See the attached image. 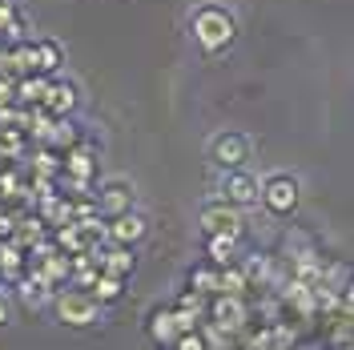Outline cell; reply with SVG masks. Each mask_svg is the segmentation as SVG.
<instances>
[{
	"mask_svg": "<svg viewBox=\"0 0 354 350\" xmlns=\"http://www.w3.org/2000/svg\"><path fill=\"white\" fill-rule=\"evenodd\" d=\"M185 28H189V41H194V48L201 57H221L238 41V17L225 4H198L189 12Z\"/></svg>",
	"mask_w": 354,
	"mask_h": 350,
	"instance_id": "6da1fadb",
	"label": "cell"
},
{
	"mask_svg": "<svg viewBox=\"0 0 354 350\" xmlns=\"http://www.w3.org/2000/svg\"><path fill=\"white\" fill-rule=\"evenodd\" d=\"M53 322L65 330H93L105 322V306L88 294V290H77V286H65V290H57L53 294Z\"/></svg>",
	"mask_w": 354,
	"mask_h": 350,
	"instance_id": "7a4b0ae2",
	"label": "cell"
},
{
	"mask_svg": "<svg viewBox=\"0 0 354 350\" xmlns=\"http://www.w3.org/2000/svg\"><path fill=\"white\" fill-rule=\"evenodd\" d=\"M205 157H209V165L221 169V174H234V169H250V161H254V137L242 129H221L209 137V145H205Z\"/></svg>",
	"mask_w": 354,
	"mask_h": 350,
	"instance_id": "3957f363",
	"label": "cell"
},
{
	"mask_svg": "<svg viewBox=\"0 0 354 350\" xmlns=\"http://www.w3.org/2000/svg\"><path fill=\"white\" fill-rule=\"evenodd\" d=\"M302 205V181L286 169H274V174L262 177V210L270 218H294Z\"/></svg>",
	"mask_w": 354,
	"mask_h": 350,
	"instance_id": "277c9868",
	"label": "cell"
},
{
	"mask_svg": "<svg viewBox=\"0 0 354 350\" xmlns=\"http://www.w3.org/2000/svg\"><path fill=\"white\" fill-rule=\"evenodd\" d=\"M61 177L68 181L73 194H88L97 181H101V149L97 145H73L65 149V161H61Z\"/></svg>",
	"mask_w": 354,
	"mask_h": 350,
	"instance_id": "5b68a950",
	"label": "cell"
},
{
	"mask_svg": "<svg viewBox=\"0 0 354 350\" xmlns=\"http://www.w3.org/2000/svg\"><path fill=\"white\" fill-rule=\"evenodd\" d=\"M218 201L234 205V210H242V214L262 210V177L254 174V169H234V174H221Z\"/></svg>",
	"mask_w": 354,
	"mask_h": 350,
	"instance_id": "8992f818",
	"label": "cell"
},
{
	"mask_svg": "<svg viewBox=\"0 0 354 350\" xmlns=\"http://www.w3.org/2000/svg\"><path fill=\"white\" fill-rule=\"evenodd\" d=\"M93 201H97V214L105 221L121 218V214L137 210V185H133L129 177H101L93 185Z\"/></svg>",
	"mask_w": 354,
	"mask_h": 350,
	"instance_id": "52a82bcc",
	"label": "cell"
},
{
	"mask_svg": "<svg viewBox=\"0 0 354 350\" xmlns=\"http://www.w3.org/2000/svg\"><path fill=\"white\" fill-rule=\"evenodd\" d=\"M198 225H201V238H214V234H225V238H242V230H245V214L214 197V201H205V205H201Z\"/></svg>",
	"mask_w": 354,
	"mask_h": 350,
	"instance_id": "ba28073f",
	"label": "cell"
},
{
	"mask_svg": "<svg viewBox=\"0 0 354 350\" xmlns=\"http://www.w3.org/2000/svg\"><path fill=\"white\" fill-rule=\"evenodd\" d=\"M214 330H221V334H242L245 322H250V310H245V298H238V294H214L209 298V318H205Z\"/></svg>",
	"mask_w": 354,
	"mask_h": 350,
	"instance_id": "9c48e42d",
	"label": "cell"
},
{
	"mask_svg": "<svg viewBox=\"0 0 354 350\" xmlns=\"http://www.w3.org/2000/svg\"><path fill=\"white\" fill-rule=\"evenodd\" d=\"M41 109L48 113V117H57V121H68L73 113L81 109V85H77V81H68V77H53L48 89H44Z\"/></svg>",
	"mask_w": 354,
	"mask_h": 350,
	"instance_id": "30bf717a",
	"label": "cell"
},
{
	"mask_svg": "<svg viewBox=\"0 0 354 350\" xmlns=\"http://www.w3.org/2000/svg\"><path fill=\"white\" fill-rule=\"evenodd\" d=\"M145 338L153 342L157 350H174V342L181 338V326H177V310H174V302L165 306H153L149 314H145Z\"/></svg>",
	"mask_w": 354,
	"mask_h": 350,
	"instance_id": "8fae6325",
	"label": "cell"
},
{
	"mask_svg": "<svg viewBox=\"0 0 354 350\" xmlns=\"http://www.w3.org/2000/svg\"><path fill=\"white\" fill-rule=\"evenodd\" d=\"M105 238L113 246H141V241L149 238V218L141 214V210H129V214H121V218H109L105 221Z\"/></svg>",
	"mask_w": 354,
	"mask_h": 350,
	"instance_id": "7c38bea8",
	"label": "cell"
},
{
	"mask_svg": "<svg viewBox=\"0 0 354 350\" xmlns=\"http://www.w3.org/2000/svg\"><path fill=\"white\" fill-rule=\"evenodd\" d=\"M93 258H97V266H101V274L125 278V282H129V274L137 270V254H133L129 246H113V241H105L101 250H93Z\"/></svg>",
	"mask_w": 354,
	"mask_h": 350,
	"instance_id": "4fadbf2b",
	"label": "cell"
},
{
	"mask_svg": "<svg viewBox=\"0 0 354 350\" xmlns=\"http://www.w3.org/2000/svg\"><path fill=\"white\" fill-rule=\"evenodd\" d=\"M185 290H194V294H201V298L221 294V270L218 266H209L205 258H198V262L185 270Z\"/></svg>",
	"mask_w": 354,
	"mask_h": 350,
	"instance_id": "5bb4252c",
	"label": "cell"
},
{
	"mask_svg": "<svg viewBox=\"0 0 354 350\" xmlns=\"http://www.w3.org/2000/svg\"><path fill=\"white\" fill-rule=\"evenodd\" d=\"M37 73L41 77H61V68H65V44L57 41V37H37Z\"/></svg>",
	"mask_w": 354,
	"mask_h": 350,
	"instance_id": "9a60e30c",
	"label": "cell"
},
{
	"mask_svg": "<svg viewBox=\"0 0 354 350\" xmlns=\"http://www.w3.org/2000/svg\"><path fill=\"white\" fill-rule=\"evenodd\" d=\"M238 246L242 238H225V234H214V238H201V250H205V262L225 270V266L238 262Z\"/></svg>",
	"mask_w": 354,
	"mask_h": 350,
	"instance_id": "2e32d148",
	"label": "cell"
},
{
	"mask_svg": "<svg viewBox=\"0 0 354 350\" xmlns=\"http://www.w3.org/2000/svg\"><path fill=\"white\" fill-rule=\"evenodd\" d=\"M88 294L101 302V306L109 310V306H117L121 298H125V278H113V274H101L97 282L88 286Z\"/></svg>",
	"mask_w": 354,
	"mask_h": 350,
	"instance_id": "e0dca14e",
	"label": "cell"
},
{
	"mask_svg": "<svg viewBox=\"0 0 354 350\" xmlns=\"http://www.w3.org/2000/svg\"><path fill=\"white\" fill-rule=\"evenodd\" d=\"M245 290H250V282H245L242 258H238L234 266H225V270H221V294H238V298H242Z\"/></svg>",
	"mask_w": 354,
	"mask_h": 350,
	"instance_id": "ac0fdd59",
	"label": "cell"
},
{
	"mask_svg": "<svg viewBox=\"0 0 354 350\" xmlns=\"http://www.w3.org/2000/svg\"><path fill=\"white\" fill-rule=\"evenodd\" d=\"M174 350H209V342H205L201 330H189V334H181V338L174 342Z\"/></svg>",
	"mask_w": 354,
	"mask_h": 350,
	"instance_id": "d6986e66",
	"label": "cell"
},
{
	"mask_svg": "<svg viewBox=\"0 0 354 350\" xmlns=\"http://www.w3.org/2000/svg\"><path fill=\"white\" fill-rule=\"evenodd\" d=\"M8 322H12V298H8V294L0 290V330L8 326Z\"/></svg>",
	"mask_w": 354,
	"mask_h": 350,
	"instance_id": "ffe728a7",
	"label": "cell"
},
{
	"mask_svg": "<svg viewBox=\"0 0 354 350\" xmlns=\"http://www.w3.org/2000/svg\"><path fill=\"white\" fill-rule=\"evenodd\" d=\"M342 306H346V310L354 314V278H351L346 286H342Z\"/></svg>",
	"mask_w": 354,
	"mask_h": 350,
	"instance_id": "44dd1931",
	"label": "cell"
}]
</instances>
